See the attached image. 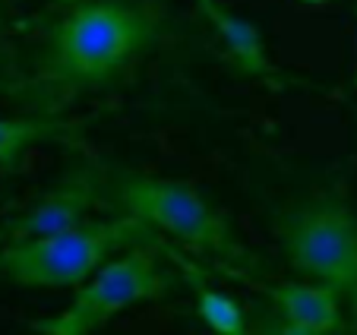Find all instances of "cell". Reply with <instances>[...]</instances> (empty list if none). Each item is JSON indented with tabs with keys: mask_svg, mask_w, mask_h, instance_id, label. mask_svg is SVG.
I'll return each instance as SVG.
<instances>
[{
	"mask_svg": "<svg viewBox=\"0 0 357 335\" xmlns=\"http://www.w3.org/2000/svg\"><path fill=\"white\" fill-rule=\"evenodd\" d=\"M354 86H357V67H354Z\"/></svg>",
	"mask_w": 357,
	"mask_h": 335,
	"instance_id": "7c38bea8",
	"label": "cell"
},
{
	"mask_svg": "<svg viewBox=\"0 0 357 335\" xmlns=\"http://www.w3.org/2000/svg\"><path fill=\"white\" fill-rule=\"evenodd\" d=\"M165 32L155 0H76L41 35L32 73L13 82L10 95L35 114H63L76 98L111 86Z\"/></svg>",
	"mask_w": 357,
	"mask_h": 335,
	"instance_id": "6da1fadb",
	"label": "cell"
},
{
	"mask_svg": "<svg viewBox=\"0 0 357 335\" xmlns=\"http://www.w3.org/2000/svg\"><path fill=\"white\" fill-rule=\"evenodd\" d=\"M272 313L278 316V332L288 335H332L344 332V297L326 282H284L263 285Z\"/></svg>",
	"mask_w": 357,
	"mask_h": 335,
	"instance_id": "52a82bcc",
	"label": "cell"
},
{
	"mask_svg": "<svg viewBox=\"0 0 357 335\" xmlns=\"http://www.w3.org/2000/svg\"><path fill=\"white\" fill-rule=\"evenodd\" d=\"M152 241L130 244L105 260L86 282L76 285L61 313L29 322V329L38 335H92L123 310L171 295L174 275L152 253Z\"/></svg>",
	"mask_w": 357,
	"mask_h": 335,
	"instance_id": "5b68a950",
	"label": "cell"
},
{
	"mask_svg": "<svg viewBox=\"0 0 357 335\" xmlns=\"http://www.w3.org/2000/svg\"><path fill=\"white\" fill-rule=\"evenodd\" d=\"M101 171L98 165H79L70 174H63L54 187L47 190L41 200H35L22 215L3 221V241L0 244H16L29 241V237H45L54 231L73 228L92 209H101Z\"/></svg>",
	"mask_w": 357,
	"mask_h": 335,
	"instance_id": "8992f818",
	"label": "cell"
},
{
	"mask_svg": "<svg viewBox=\"0 0 357 335\" xmlns=\"http://www.w3.org/2000/svg\"><path fill=\"white\" fill-rule=\"evenodd\" d=\"M0 241H3V231H0Z\"/></svg>",
	"mask_w": 357,
	"mask_h": 335,
	"instance_id": "4fadbf2b",
	"label": "cell"
},
{
	"mask_svg": "<svg viewBox=\"0 0 357 335\" xmlns=\"http://www.w3.org/2000/svg\"><path fill=\"white\" fill-rule=\"evenodd\" d=\"M152 237L155 231L121 212L114 218L79 221L45 237L0 244V278L20 288H76L105 260Z\"/></svg>",
	"mask_w": 357,
	"mask_h": 335,
	"instance_id": "3957f363",
	"label": "cell"
},
{
	"mask_svg": "<svg viewBox=\"0 0 357 335\" xmlns=\"http://www.w3.org/2000/svg\"><path fill=\"white\" fill-rule=\"evenodd\" d=\"M275 237L297 275L342 291L357 316V212L338 193L284 206L275 215Z\"/></svg>",
	"mask_w": 357,
	"mask_h": 335,
	"instance_id": "277c9868",
	"label": "cell"
},
{
	"mask_svg": "<svg viewBox=\"0 0 357 335\" xmlns=\"http://www.w3.org/2000/svg\"><path fill=\"white\" fill-rule=\"evenodd\" d=\"M155 247L165 250V256H168V260L174 262L177 269H181V275L187 278L190 291H193L196 313H199V320L206 322L212 332H218V335H243V332H247V329H250L247 326V313H243V307L234 301V297L225 295V291L212 288V285L206 282L202 269L196 266V262H190L187 256L181 253V250L162 244V237H155Z\"/></svg>",
	"mask_w": 357,
	"mask_h": 335,
	"instance_id": "9c48e42d",
	"label": "cell"
},
{
	"mask_svg": "<svg viewBox=\"0 0 357 335\" xmlns=\"http://www.w3.org/2000/svg\"><path fill=\"white\" fill-rule=\"evenodd\" d=\"M301 3H310V7H319V3H326V0H301Z\"/></svg>",
	"mask_w": 357,
	"mask_h": 335,
	"instance_id": "8fae6325",
	"label": "cell"
},
{
	"mask_svg": "<svg viewBox=\"0 0 357 335\" xmlns=\"http://www.w3.org/2000/svg\"><path fill=\"white\" fill-rule=\"evenodd\" d=\"M79 130L82 124L63 121L61 114L0 117V174H13L29 149L41 142H67Z\"/></svg>",
	"mask_w": 357,
	"mask_h": 335,
	"instance_id": "30bf717a",
	"label": "cell"
},
{
	"mask_svg": "<svg viewBox=\"0 0 357 335\" xmlns=\"http://www.w3.org/2000/svg\"><path fill=\"white\" fill-rule=\"evenodd\" d=\"M196 7H199V13L206 16V22L212 26V32L222 38L231 64H234L243 76H257V80H269V82L278 80V67L272 64L259 26H253L250 20L237 16L234 10L225 7L222 0H196Z\"/></svg>",
	"mask_w": 357,
	"mask_h": 335,
	"instance_id": "ba28073f",
	"label": "cell"
},
{
	"mask_svg": "<svg viewBox=\"0 0 357 335\" xmlns=\"http://www.w3.org/2000/svg\"><path fill=\"white\" fill-rule=\"evenodd\" d=\"M101 209L133 215L149 231L174 237L196 253H209L231 266L257 269V260L241 244L234 225L193 184L123 168L101 171Z\"/></svg>",
	"mask_w": 357,
	"mask_h": 335,
	"instance_id": "7a4b0ae2",
	"label": "cell"
}]
</instances>
